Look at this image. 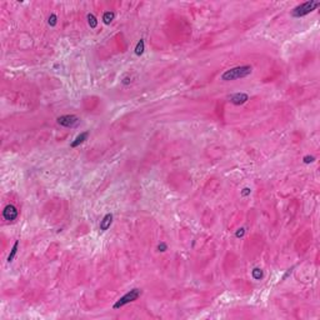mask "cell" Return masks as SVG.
Returning a JSON list of instances; mask_svg holds the SVG:
<instances>
[{
	"label": "cell",
	"mask_w": 320,
	"mask_h": 320,
	"mask_svg": "<svg viewBox=\"0 0 320 320\" xmlns=\"http://www.w3.org/2000/svg\"><path fill=\"white\" fill-rule=\"evenodd\" d=\"M253 68L250 65H241V66H236L233 69H229L223 73L221 75V80L224 81H231V80H236L240 78H245L251 74Z\"/></svg>",
	"instance_id": "obj_1"
},
{
	"label": "cell",
	"mask_w": 320,
	"mask_h": 320,
	"mask_svg": "<svg viewBox=\"0 0 320 320\" xmlns=\"http://www.w3.org/2000/svg\"><path fill=\"white\" fill-rule=\"evenodd\" d=\"M320 6V3L319 2H314V0H310V2H305L303 4L298 5L296 8L293 9L291 11V15L294 18H301V16H305L308 14H310L312 11H314L316 8Z\"/></svg>",
	"instance_id": "obj_2"
},
{
	"label": "cell",
	"mask_w": 320,
	"mask_h": 320,
	"mask_svg": "<svg viewBox=\"0 0 320 320\" xmlns=\"http://www.w3.org/2000/svg\"><path fill=\"white\" fill-rule=\"evenodd\" d=\"M140 294H141L140 289H133V290H130V291H128L124 296H121L120 299H119V300L116 301L113 308H114V309H119V308L124 306V305L128 304V303H131V301H134V300L138 299V298L140 296Z\"/></svg>",
	"instance_id": "obj_3"
},
{
	"label": "cell",
	"mask_w": 320,
	"mask_h": 320,
	"mask_svg": "<svg viewBox=\"0 0 320 320\" xmlns=\"http://www.w3.org/2000/svg\"><path fill=\"white\" fill-rule=\"evenodd\" d=\"M58 123L66 128H74L79 124V118L75 115H63L58 118Z\"/></svg>",
	"instance_id": "obj_4"
},
{
	"label": "cell",
	"mask_w": 320,
	"mask_h": 320,
	"mask_svg": "<svg viewBox=\"0 0 320 320\" xmlns=\"http://www.w3.org/2000/svg\"><path fill=\"white\" fill-rule=\"evenodd\" d=\"M3 216L5 220H9V221H13L18 218V210L14 205H6L3 210Z\"/></svg>",
	"instance_id": "obj_5"
},
{
	"label": "cell",
	"mask_w": 320,
	"mask_h": 320,
	"mask_svg": "<svg viewBox=\"0 0 320 320\" xmlns=\"http://www.w3.org/2000/svg\"><path fill=\"white\" fill-rule=\"evenodd\" d=\"M248 94H245V93H236L234 95L230 96V103H233L234 105H241L244 103L248 102Z\"/></svg>",
	"instance_id": "obj_6"
},
{
	"label": "cell",
	"mask_w": 320,
	"mask_h": 320,
	"mask_svg": "<svg viewBox=\"0 0 320 320\" xmlns=\"http://www.w3.org/2000/svg\"><path fill=\"white\" fill-rule=\"evenodd\" d=\"M112 221H113V214H106L103 218V220L100 221V230H103V231L108 230L112 225Z\"/></svg>",
	"instance_id": "obj_7"
},
{
	"label": "cell",
	"mask_w": 320,
	"mask_h": 320,
	"mask_svg": "<svg viewBox=\"0 0 320 320\" xmlns=\"http://www.w3.org/2000/svg\"><path fill=\"white\" fill-rule=\"evenodd\" d=\"M88 135H89V133H86V131H85V133H81L80 135H78V136H76V138H75V140L71 143V145H70V146H71V148H76V146H79L81 143H84V141L88 139Z\"/></svg>",
	"instance_id": "obj_8"
},
{
	"label": "cell",
	"mask_w": 320,
	"mask_h": 320,
	"mask_svg": "<svg viewBox=\"0 0 320 320\" xmlns=\"http://www.w3.org/2000/svg\"><path fill=\"white\" fill-rule=\"evenodd\" d=\"M114 16H115V14L113 11H106V13H104L103 20H104L105 24H110L113 21V19H114Z\"/></svg>",
	"instance_id": "obj_9"
},
{
	"label": "cell",
	"mask_w": 320,
	"mask_h": 320,
	"mask_svg": "<svg viewBox=\"0 0 320 320\" xmlns=\"http://www.w3.org/2000/svg\"><path fill=\"white\" fill-rule=\"evenodd\" d=\"M143 53H144V40L140 39L138 41V44H136V47H135V54H136V55H141Z\"/></svg>",
	"instance_id": "obj_10"
},
{
	"label": "cell",
	"mask_w": 320,
	"mask_h": 320,
	"mask_svg": "<svg viewBox=\"0 0 320 320\" xmlns=\"http://www.w3.org/2000/svg\"><path fill=\"white\" fill-rule=\"evenodd\" d=\"M18 246H19V241H15V244H14V246H13V249H11L10 254H9V257H8V261H9V263H11V261H13V259H14V257H15V254H16V251H18Z\"/></svg>",
	"instance_id": "obj_11"
},
{
	"label": "cell",
	"mask_w": 320,
	"mask_h": 320,
	"mask_svg": "<svg viewBox=\"0 0 320 320\" xmlns=\"http://www.w3.org/2000/svg\"><path fill=\"white\" fill-rule=\"evenodd\" d=\"M88 21H89L90 28H96L98 20H96V18H95L93 14H89V15H88Z\"/></svg>",
	"instance_id": "obj_12"
},
{
	"label": "cell",
	"mask_w": 320,
	"mask_h": 320,
	"mask_svg": "<svg viewBox=\"0 0 320 320\" xmlns=\"http://www.w3.org/2000/svg\"><path fill=\"white\" fill-rule=\"evenodd\" d=\"M261 276H263V271H261V269L255 268V269L253 270V278H254V279H257V280H259Z\"/></svg>",
	"instance_id": "obj_13"
},
{
	"label": "cell",
	"mask_w": 320,
	"mask_h": 320,
	"mask_svg": "<svg viewBox=\"0 0 320 320\" xmlns=\"http://www.w3.org/2000/svg\"><path fill=\"white\" fill-rule=\"evenodd\" d=\"M49 24L51 26H55L57 25V15L55 14H51L50 18H49Z\"/></svg>",
	"instance_id": "obj_14"
},
{
	"label": "cell",
	"mask_w": 320,
	"mask_h": 320,
	"mask_svg": "<svg viewBox=\"0 0 320 320\" xmlns=\"http://www.w3.org/2000/svg\"><path fill=\"white\" fill-rule=\"evenodd\" d=\"M315 160V158L314 157H309V155H306V157L304 158V163L305 164H309V163H313Z\"/></svg>",
	"instance_id": "obj_15"
},
{
	"label": "cell",
	"mask_w": 320,
	"mask_h": 320,
	"mask_svg": "<svg viewBox=\"0 0 320 320\" xmlns=\"http://www.w3.org/2000/svg\"><path fill=\"white\" fill-rule=\"evenodd\" d=\"M244 234H245V229H244V228H241V229H239V230L236 231V238H240V236H243Z\"/></svg>",
	"instance_id": "obj_16"
},
{
	"label": "cell",
	"mask_w": 320,
	"mask_h": 320,
	"mask_svg": "<svg viewBox=\"0 0 320 320\" xmlns=\"http://www.w3.org/2000/svg\"><path fill=\"white\" fill-rule=\"evenodd\" d=\"M158 248H159V250H160V251H165V250H166V244L161 243V244L158 246Z\"/></svg>",
	"instance_id": "obj_17"
},
{
	"label": "cell",
	"mask_w": 320,
	"mask_h": 320,
	"mask_svg": "<svg viewBox=\"0 0 320 320\" xmlns=\"http://www.w3.org/2000/svg\"><path fill=\"white\" fill-rule=\"evenodd\" d=\"M243 195H248V194H250V189L249 188H245L244 190H243V193H241Z\"/></svg>",
	"instance_id": "obj_18"
}]
</instances>
